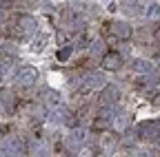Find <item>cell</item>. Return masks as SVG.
<instances>
[{
    "instance_id": "6da1fadb",
    "label": "cell",
    "mask_w": 160,
    "mask_h": 157,
    "mask_svg": "<svg viewBox=\"0 0 160 157\" xmlns=\"http://www.w3.org/2000/svg\"><path fill=\"white\" fill-rule=\"evenodd\" d=\"M140 135L147 137V140L160 137V120L158 122H142V124H140Z\"/></svg>"
},
{
    "instance_id": "7a4b0ae2",
    "label": "cell",
    "mask_w": 160,
    "mask_h": 157,
    "mask_svg": "<svg viewBox=\"0 0 160 157\" xmlns=\"http://www.w3.org/2000/svg\"><path fill=\"white\" fill-rule=\"evenodd\" d=\"M36 77H38V71L33 67H25L22 71H20V75H18V82L20 84H33Z\"/></svg>"
},
{
    "instance_id": "3957f363",
    "label": "cell",
    "mask_w": 160,
    "mask_h": 157,
    "mask_svg": "<svg viewBox=\"0 0 160 157\" xmlns=\"http://www.w3.org/2000/svg\"><path fill=\"white\" fill-rule=\"evenodd\" d=\"M102 64H105V69L116 71V69H120V64H122V58H120L116 51H113V53H107V55L102 58Z\"/></svg>"
},
{
    "instance_id": "277c9868",
    "label": "cell",
    "mask_w": 160,
    "mask_h": 157,
    "mask_svg": "<svg viewBox=\"0 0 160 157\" xmlns=\"http://www.w3.org/2000/svg\"><path fill=\"white\" fill-rule=\"evenodd\" d=\"M111 31H113V35L120 38V40H127V38L131 35V27L127 22H113L111 25Z\"/></svg>"
},
{
    "instance_id": "5b68a950",
    "label": "cell",
    "mask_w": 160,
    "mask_h": 157,
    "mask_svg": "<svg viewBox=\"0 0 160 157\" xmlns=\"http://www.w3.org/2000/svg\"><path fill=\"white\" fill-rule=\"evenodd\" d=\"M120 97V91L116 89V86H107L105 91H102V95H100V100H102L105 104H111V102H116Z\"/></svg>"
},
{
    "instance_id": "8992f818",
    "label": "cell",
    "mask_w": 160,
    "mask_h": 157,
    "mask_svg": "<svg viewBox=\"0 0 160 157\" xmlns=\"http://www.w3.org/2000/svg\"><path fill=\"white\" fill-rule=\"evenodd\" d=\"M105 75L102 73H89L87 75V84L91 86V89H100V86H105Z\"/></svg>"
},
{
    "instance_id": "52a82bcc",
    "label": "cell",
    "mask_w": 160,
    "mask_h": 157,
    "mask_svg": "<svg viewBox=\"0 0 160 157\" xmlns=\"http://www.w3.org/2000/svg\"><path fill=\"white\" fill-rule=\"evenodd\" d=\"M20 29L25 33H33L36 31V20L33 18H20Z\"/></svg>"
},
{
    "instance_id": "ba28073f",
    "label": "cell",
    "mask_w": 160,
    "mask_h": 157,
    "mask_svg": "<svg viewBox=\"0 0 160 157\" xmlns=\"http://www.w3.org/2000/svg\"><path fill=\"white\" fill-rule=\"evenodd\" d=\"M133 71H138V73H149L151 71V64L147 62V60H133Z\"/></svg>"
},
{
    "instance_id": "9c48e42d",
    "label": "cell",
    "mask_w": 160,
    "mask_h": 157,
    "mask_svg": "<svg viewBox=\"0 0 160 157\" xmlns=\"http://www.w3.org/2000/svg\"><path fill=\"white\" fill-rule=\"evenodd\" d=\"M71 51H73V49H71L69 44H65L62 49H58V53H56V58H58V62H67L69 58H71Z\"/></svg>"
},
{
    "instance_id": "30bf717a",
    "label": "cell",
    "mask_w": 160,
    "mask_h": 157,
    "mask_svg": "<svg viewBox=\"0 0 160 157\" xmlns=\"http://www.w3.org/2000/svg\"><path fill=\"white\" fill-rule=\"evenodd\" d=\"M109 124H111V111L105 109L102 113L98 115V126H109Z\"/></svg>"
},
{
    "instance_id": "8fae6325",
    "label": "cell",
    "mask_w": 160,
    "mask_h": 157,
    "mask_svg": "<svg viewBox=\"0 0 160 157\" xmlns=\"http://www.w3.org/2000/svg\"><path fill=\"white\" fill-rule=\"evenodd\" d=\"M13 100H16L13 93H9V91H5V93H2V102H5V109H7V111H11V109H13V104H16Z\"/></svg>"
},
{
    "instance_id": "7c38bea8",
    "label": "cell",
    "mask_w": 160,
    "mask_h": 157,
    "mask_svg": "<svg viewBox=\"0 0 160 157\" xmlns=\"http://www.w3.org/2000/svg\"><path fill=\"white\" fill-rule=\"evenodd\" d=\"M102 51H105V42H102V40L93 42V49H91V53H93V55H100Z\"/></svg>"
},
{
    "instance_id": "4fadbf2b",
    "label": "cell",
    "mask_w": 160,
    "mask_h": 157,
    "mask_svg": "<svg viewBox=\"0 0 160 157\" xmlns=\"http://www.w3.org/2000/svg\"><path fill=\"white\" fill-rule=\"evenodd\" d=\"M147 13H149L151 18H153V16H158V13H160V5H158V2H151V5L147 7Z\"/></svg>"
}]
</instances>
